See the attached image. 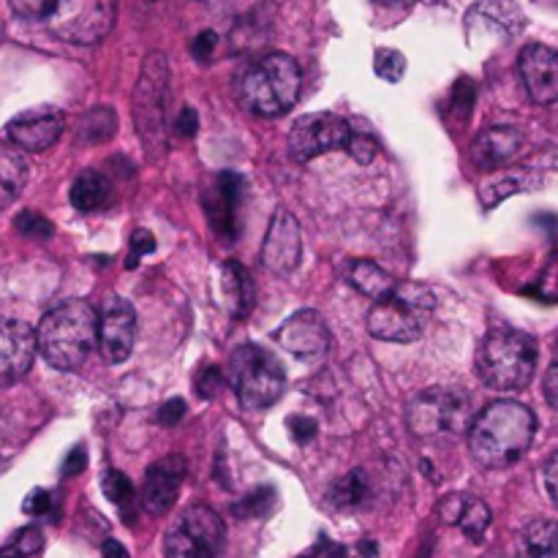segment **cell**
Returning a JSON list of instances; mask_svg holds the SVG:
<instances>
[{"label":"cell","instance_id":"6da1fadb","mask_svg":"<svg viewBox=\"0 0 558 558\" xmlns=\"http://www.w3.org/2000/svg\"><path fill=\"white\" fill-rule=\"evenodd\" d=\"M537 420L518 401H494L474 417L469 428V452L485 469H507L526 456Z\"/></svg>","mask_w":558,"mask_h":558},{"label":"cell","instance_id":"7a4b0ae2","mask_svg":"<svg viewBox=\"0 0 558 558\" xmlns=\"http://www.w3.org/2000/svg\"><path fill=\"white\" fill-rule=\"evenodd\" d=\"M38 352L52 368L76 371L98 341V314L85 300H65L44 314L36 327Z\"/></svg>","mask_w":558,"mask_h":558},{"label":"cell","instance_id":"3957f363","mask_svg":"<svg viewBox=\"0 0 558 558\" xmlns=\"http://www.w3.org/2000/svg\"><path fill=\"white\" fill-rule=\"evenodd\" d=\"M474 368L483 385L499 392H515L532 385L537 371V341L512 327H494L480 341Z\"/></svg>","mask_w":558,"mask_h":558},{"label":"cell","instance_id":"277c9868","mask_svg":"<svg viewBox=\"0 0 558 558\" xmlns=\"http://www.w3.org/2000/svg\"><path fill=\"white\" fill-rule=\"evenodd\" d=\"M303 87L300 65L289 54L272 52L254 60L238 80V96L248 112L278 118L294 107Z\"/></svg>","mask_w":558,"mask_h":558},{"label":"cell","instance_id":"5b68a950","mask_svg":"<svg viewBox=\"0 0 558 558\" xmlns=\"http://www.w3.org/2000/svg\"><path fill=\"white\" fill-rule=\"evenodd\" d=\"M436 298L423 283H398L390 298L374 303L368 311V332L379 341L412 343L425 332Z\"/></svg>","mask_w":558,"mask_h":558},{"label":"cell","instance_id":"8992f818","mask_svg":"<svg viewBox=\"0 0 558 558\" xmlns=\"http://www.w3.org/2000/svg\"><path fill=\"white\" fill-rule=\"evenodd\" d=\"M474 403L461 387H430L409 403V428L417 439H458L472 428Z\"/></svg>","mask_w":558,"mask_h":558},{"label":"cell","instance_id":"52a82bcc","mask_svg":"<svg viewBox=\"0 0 558 558\" xmlns=\"http://www.w3.org/2000/svg\"><path fill=\"white\" fill-rule=\"evenodd\" d=\"M227 381L248 412H262L281 398L283 368L267 349L243 343L227 360Z\"/></svg>","mask_w":558,"mask_h":558},{"label":"cell","instance_id":"ba28073f","mask_svg":"<svg viewBox=\"0 0 558 558\" xmlns=\"http://www.w3.org/2000/svg\"><path fill=\"white\" fill-rule=\"evenodd\" d=\"M169 63L161 52L147 54L134 90V123L147 156L167 150L169 125Z\"/></svg>","mask_w":558,"mask_h":558},{"label":"cell","instance_id":"9c48e42d","mask_svg":"<svg viewBox=\"0 0 558 558\" xmlns=\"http://www.w3.org/2000/svg\"><path fill=\"white\" fill-rule=\"evenodd\" d=\"M227 545V526L210 507H189L167 534V558H218Z\"/></svg>","mask_w":558,"mask_h":558},{"label":"cell","instance_id":"30bf717a","mask_svg":"<svg viewBox=\"0 0 558 558\" xmlns=\"http://www.w3.org/2000/svg\"><path fill=\"white\" fill-rule=\"evenodd\" d=\"M118 0H58L49 31L69 44H98L114 25Z\"/></svg>","mask_w":558,"mask_h":558},{"label":"cell","instance_id":"8fae6325","mask_svg":"<svg viewBox=\"0 0 558 558\" xmlns=\"http://www.w3.org/2000/svg\"><path fill=\"white\" fill-rule=\"evenodd\" d=\"M352 125L343 118L332 112H314L303 114L294 120L292 134H289V147L298 161H311V158L322 156L330 150H347L349 140H352Z\"/></svg>","mask_w":558,"mask_h":558},{"label":"cell","instance_id":"7c38bea8","mask_svg":"<svg viewBox=\"0 0 558 558\" xmlns=\"http://www.w3.org/2000/svg\"><path fill=\"white\" fill-rule=\"evenodd\" d=\"M136 338V314L123 298H107L98 311V347L107 363L129 360Z\"/></svg>","mask_w":558,"mask_h":558},{"label":"cell","instance_id":"4fadbf2b","mask_svg":"<svg viewBox=\"0 0 558 558\" xmlns=\"http://www.w3.org/2000/svg\"><path fill=\"white\" fill-rule=\"evenodd\" d=\"M38 341L31 325L0 316V387H11L31 371Z\"/></svg>","mask_w":558,"mask_h":558},{"label":"cell","instance_id":"5bb4252c","mask_svg":"<svg viewBox=\"0 0 558 558\" xmlns=\"http://www.w3.org/2000/svg\"><path fill=\"white\" fill-rule=\"evenodd\" d=\"M303 259V229L289 210H276L265 245H262V265L276 276H287Z\"/></svg>","mask_w":558,"mask_h":558},{"label":"cell","instance_id":"9a60e30c","mask_svg":"<svg viewBox=\"0 0 558 558\" xmlns=\"http://www.w3.org/2000/svg\"><path fill=\"white\" fill-rule=\"evenodd\" d=\"M65 118L52 107H36L27 112L16 114L9 120L5 131H9L11 145L20 147L22 153H44L60 140L63 134Z\"/></svg>","mask_w":558,"mask_h":558},{"label":"cell","instance_id":"2e32d148","mask_svg":"<svg viewBox=\"0 0 558 558\" xmlns=\"http://www.w3.org/2000/svg\"><path fill=\"white\" fill-rule=\"evenodd\" d=\"M523 87L534 104L558 101V49L545 44H529L518 58Z\"/></svg>","mask_w":558,"mask_h":558},{"label":"cell","instance_id":"e0dca14e","mask_svg":"<svg viewBox=\"0 0 558 558\" xmlns=\"http://www.w3.org/2000/svg\"><path fill=\"white\" fill-rule=\"evenodd\" d=\"M185 472H189V466H185L183 456H167L153 463L145 474V483H142V507L150 515H167L178 501Z\"/></svg>","mask_w":558,"mask_h":558},{"label":"cell","instance_id":"ac0fdd59","mask_svg":"<svg viewBox=\"0 0 558 558\" xmlns=\"http://www.w3.org/2000/svg\"><path fill=\"white\" fill-rule=\"evenodd\" d=\"M276 341L294 357L314 360L327 352L330 332H327L325 319L316 311H298V314L283 322L281 330L276 332Z\"/></svg>","mask_w":558,"mask_h":558},{"label":"cell","instance_id":"d6986e66","mask_svg":"<svg viewBox=\"0 0 558 558\" xmlns=\"http://www.w3.org/2000/svg\"><path fill=\"white\" fill-rule=\"evenodd\" d=\"M243 178L238 172H221L205 196V210L210 218V227L216 229L218 238L229 240L238 238V210L243 202Z\"/></svg>","mask_w":558,"mask_h":558},{"label":"cell","instance_id":"ffe728a7","mask_svg":"<svg viewBox=\"0 0 558 558\" xmlns=\"http://www.w3.org/2000/svg\"><path fill=\"white\" fill-rule=\"evenodd\" d=\"M218 289H221L223 308L232 319H245L254 311L256 287L251 272L240 262H223L218 272Z\"/></svg>","mask_w":558,"mask_h":558},{"label":"cell","instance_id":"44dd1931","mask_svg":"<svg viewBox=\"0 0 558 558\" xmlns=\"http://www.w3.org/2000/svg\"><path fill=\"white\" fill-rule=\"evenodd\" d=\"M523 147V134L512 125H494V129H485L483 134L474 140L472 156L474 163L483 169H496L501 163L512 161V158L521 153Z\"/></svg>","mask_w":558,"mask_h":558},{"label":"cell","instance_id":"7402d4cb","mask_svg":"<svg viewBox=\"0 0 558 558\" xmlns=\"http://www.w3.org/2000/svg\"><path fill=\"white\" fill-rule=\"evenodd\" d=\"M439 518L450 526H458L472 543H480L490 526V510L483 499L472 496H447L439 505Z\"/></svg>","mask_w":558,"mask_h":558},{"label":"cell","instance_id":"603a6c76","mask_svg":"<svg viewBox=\"0 0 558 558\" xmlns=\"http://www.w3.org/2000/svg\"><path fill=\"white\" fill-rule=\"evenodd\" d=\"M31 178L25 153L11 142H0V210L14 205Z\"/></svg>","mask_w":558,"mask_h":558},{"label":"cell","instance_id":"cb8c5ba5","mask_svg":"<svg viewBox=\"0 0 558 558\" xmlns=\"http://www.w3.org/2000/svg\"><path fill=\"white\" fill-rule=\"evenodd\" d=\"M343 272H347V281L352 283L360 294H365V298L374 300V303L390 298L398 287V281L390 276V272H385L379 265H374V262H368V259L349 262L347 270Z\"/></svg>","mask_w":558,"mask_h":558},{"label":"cell","instance_id":"d4e9b609","mask_svg":"<svg viewBox=\"0 0 558 558\" xmlns=\"http://www.w3.org/2000/svg\"><path fill=\"white\" fill-rule=\"evenodd\" d=\"M469 22H480L501 33H518L523 27V11L515 0H480L469 11Z\"/></svg>","mask_w":558,"mask_h":558},{"label":"cell","instance_id":"484cf974","mask_svg":"<svg viewBox=\"0 0 558 558\" xmlns=\"http://www.w3.org/2000/svg\"><path fill=\"white\" fill-rule=\"evenodd\" d=\"M109 194H112V185H109L107 174L85 169L71 185V205L80 213H96L107 205Z\"/></svg>","mask_w":558,"mask_h":558},{"label":"cell","instance_id":"4316f807","mask_svg":"<svg viewBox=\"0 0 558 558\" xmlns=\"http://www.w3.org/2000/svg\"><path fill=\"white\" fill-rule=\"evenodd\" d=\"M515 558H558V523L556 521H532L521 532Z\"/></svg>","mask_w":558,"mask_h":558},{"label":"cell","instance_id":"83f0119b","mask_svg":"<svg viewBox=\"0 0 558 558\" xmlns=\"http://www.w3.org/2000/svg\"><path fill=\"white\" fill-rule=\"evenodd\" d=\"M365 496H368V477H365L363 469H354V472H349L347 477H341L330 488V501L341 507V510L363 505Z\"/></svg>","mask_w":558,"mask_h":558},{"label":"cell","instance_id":"f1b7e54d","mask_svg":"<svg viewBox=\"0 0 558 558\" xmlns=\"http://www.w3.org/2000/svg\"><path fill=\"white\" fill-rule=\"evenodd\" d=\"M44 548V534L38 526H25L0 548V558H33L41 554Z\"/></svg>","mask_w":558,"mask_h":558},{"label":"cell","instance_id":"f546056e","mask_svg":"<svg viewBox=\"0 0 558 558\" xmlns=\"http://www.w3.org/2000/svg\"><path fill=\"white\" fill-rule=\"evenodd\" d=\"M101 490H104V496H107V499L112 501L114 507H120L123 512H125V507L134 505V488H131V480L125 477L123 472H118V469H109V472H104Z\"/></svg>","mask_w":558,"mask_h":558},{"label":"cell","instance_id":"4dcf8cb0","mask_svg":"<svg viewBox=\"0 0 558 558\" xmlns=\"http://www.w3.org/2000/svg\"><path fill=\"white\" fill-rule=\"evenodd\" d=\"M114 125H118V120H114L112 109L101 107V109H93L87 118H82L80 131L87 142H104L114 134Z\"/></svg>","mask_w":558,"mask_h":558},{"label":"cell","instance_id":"1f68e13d","mask_svg":"<svg viewBox=\"0 0 558 558\" xmlns=\"http://www.w3.org/2000/svg\"><path fill=\"white\" fill-rule=\"evenodd\" d=\"M276 507V490L272 488H259L251 490L240 505H234V515L240 518H262Z\"/></svg>","mask_w":558,"mask_h":558},{"label":"cell","instance_id":"d6a6232c","mask_svg":"<svg viewBox=\"0 0 558 558\" xmlns=\"http://www.w3.org/2000/svg\"><path fill=\"white\" fill-rule=\"evenodd\" d=\"M374 69L381 80L401 82V76L407 74V58H403L398 49H379V52H376Z\"/></svg>","mask_w":558,"mask_h":558},{"label":"cell","instance_id":"836d02e7","mask_svg":"<svg viewBox=\"0 0 558 558\" xmlns=\"http://www.w3.org/2000/svg\"><path fill=\"white\" fill-rule=\"evenodd\" d=\"M14 227H16V232L25 234V238H31V240H47V238H52V232H54L52 223H49L41 213H33V210L20 213Z\"/></svg>","mask_w":558,"mask_h":558},{"label":"cell","instance_id":"e575fe53","mask_svg":"<svg viewBox=\"0 0 558 558\" xmlns=\"http://www.w3.org/2000/svg\"><path fill=\"white\" fill-rule=\"evenodd\" d=\"M349 156L354 158L357 163H371L376 158V150H379V145H376L374 136L368 134V131H352V140H349L347 145Z\"/></svg>","mask_w":558,"mask_h":558},{"label":"cell","instance_id":"d590c367","mask_svg":"<svg viewBox=\"0 0 558 558\" xmlns=\"http://www.w3.org/2000/svg\"><path fill=\"white\" fill-rule=\"evenodd\" d=\"M9 5L25 20H47L58 0H9Z\"/></svg>","mask_w":558,"mask_h":558},{"label":"cell","instance_id":"8d00e7d4","mask_svg":"<svg viewBox=\"0 0 558 558\" xmlns=\"http://www.w3.org/2000/svg\"><path fill=\"white\" fill-rule=\"evenodd\" d=\"M223 385H229L227 374L218 368H205L196 376V390H199L202 398H216L223 390Z\"/></svg>","mask_w":558,"mask_h":558},{"label":"cell","instance_id":"74e56055","mask_svg":"<svg viewBox=\"0 0 558 558\" xmlns=\"http://www.w3.org/2000/svg\"><path fill=\"white\" fill-rule=\"evenodd\" d=\"M49 510H52V494L44 488L31 490V494H27V499L22 501V512L31 518H44Z\"/></svg>","mask_w":558,"mask_h":558},{"label":"cell","instance_id":"f35d334b","mask_svg":"<svg viewBox=\"0 0 558 558\" xmlns=\"http://www.w3.org/2000/svg\"><path fill=\"white\" fill-rule=\"evenodd\" d=\"M216 44H218L216 33L202 31L199 36L194 38V44H191V52H194V58L199 60V63H207V60L213 58V52H216Z\"/></svg>","mask_w":558,"mask_h":558},{"label":"cell","instance_id":"ab89813d","mask_svg":"<svg viewBox=\"0 0 558 558\" xmlns=\"http://www.w3.org/2000/svg\"><path fill=\"white\" fill-rule=\"evenodd\" d=\"M183 417H185L183 398H172V401H167L161 409H158V423H161L163 428H172V425H178Z\"/></svg>","mask_w":558,"mask_h":558},{"label":"cell","instance_id":"60d3db41","mask_svg":"<svg viewBox=\"0 0 558 558\" xmlns=\"http://www.w3.org/2000/svg\"><path fill=\"white\" fill-rule=\"evenodd\" d=\"M289 434H292L294 441L305 445V441H311L316 434H319V425H316L311 417H292L289 420Z\"/></svg>","mask_w":558,"mask_h":558},{"label":"cell","instance_id":"b9f144b4","mask_svg":"<svg viewBox=\"0 0 558 558\" xmlns=\"http://www.w3.org/2000/svg\"><path fill=\"white\" fill-rule=\"evenodd\" d=\"M474 98H477V96H474L472 82H469V80L458 82L456 90H452V104H456V112H463V118H466V114L472 112Z\"/></svg>","mask_w":558,"mask_h":558},{"label":"cell","instance_id":"7bdbcfd3","mask_svg":"<svg viewBox=\"0 0 558 558\" xmlns=\"http://www.w3.org/2000/svg\"><path fill=\"white\" fill-rule=\"evenodd\" d=\"M543 483H545V490H548L550 501L558 507V452L545 461L543 466Z\"/></svg>","mask_w":558,"mask_h":558},{"label":"cell","instance_id":"ee69618b","mask_svg":"<svg viewBox=\"0 0 558 558\" xmlns=\"http://www.w3.org/2000/svg\"><path fill=\"white\" fill-rule=\"evenodd\" d=\"M156 251V238H153V232H147V229H134V234H131V256H145V254H153Z\"/></svg>","mask_w":558,"mask_h":558},{"label":"cell","instance_id":"f6af8a7d","mask_svg":"<svg viewBox=\"0 0 558 558\" xmlns=\"http://www.w3.org/2000/svg\"><path fill=\"white\" fill-rule=\"evenodd\" d=\"M85 466H87V450L82 445H76L74 450H71L69 456H65L63 477H76V474L85 472Z\"/></svg>","mask_w":558,"mask_h":558},{"label":"cell","instance_id":"bcb514c9","mask_svg":"<svg viewBox=\"0 0 558 558\" xmlns=\"http://www.w3.org/2000/svg\"><path fill=\"white\" fill-rule=\"evenodd\" d=\"M196 125H199V118H196V112L191 107H185L183 112L178 114V120H174V131H178L180 136H185V140H191V136L196 134Z\"/></svg>","mask_w":558,"mask_h":558},{"label":"cell","instance_id":"7dc6e473","mask_svg":"<svg viewBox=\"0 0 558 558\" xmlns=\"http://www.w3.org/2000/svg\"><path fill=\"white\" fill-rule=\"evenodd\" d=\"M543 387H545V398H548V403L558 412V357L550 363Z\"/></svg>","mask_w":558,"mask_h":558},{"label":"cell","instance_id":"c3c4849f","mask_svg":"<svg viewBox=\"0 0 558 558\" xmlns=\"http://www.w3.org/2000/svg\"><path fill=\"white\" fill-rule=\"evenodd\" d=\"M101 558H131L129 550L123 548V543H118V539H107V543L101 545Z\"/></svg>","mask_w":558,"mask_h":558},{"label":"cell","instance_id":"681fc988","mask_svg":"<svg viewBox=\"0 0 558 558\" xmlns=\"http://www.w3.org/2000/svg\"><path fill=\"white\" fill-rule=\"evenodd\" d=\"M376 3L385 5V9H409L414 0H376Z\"/></svg>","mask_w":558,"mask_h":558},{"label":"cell","instance_id":"f907efd6","mask_svg":"<svg viewBox=\"0 0 558 558\" xmlns=\"http://www.w3.org/2000/svg\"><path fill=\"white\" fill-rule=\"evenodd\" d=\"M425 3H436V0H425Z\"/></svg>","mask_w":558,"mask_h":558},{"label":"cell","instance_id":"816d5d0a","mask_svg":"<svg viewBox=\"0 0 558 558\" xmlns=\"http://www.w3.org/2000/svg\"><path fill=\"white\" fill-rule=\"evenodd\" d=\"M338 558H343V556H338Z\"/></svg>","mask_w":558,"mask_h":558}]
</instances>
